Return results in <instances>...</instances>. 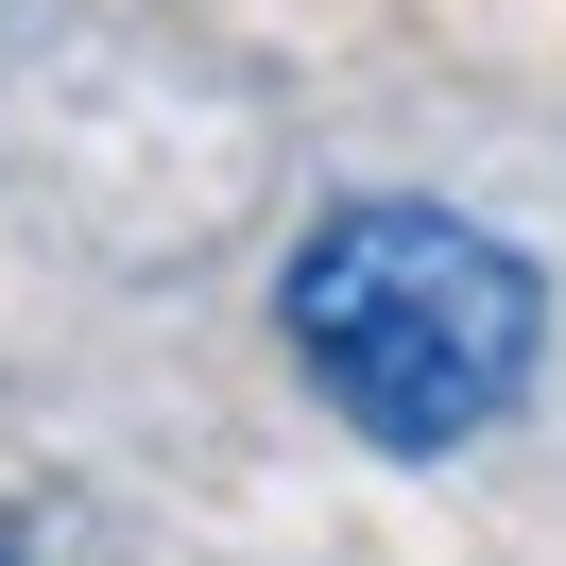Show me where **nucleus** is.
<instances>
[{"label": "nucleus", "instance_id": "nucleus-1", "mask_svg": "<svg viewBox=\"0 0 566 566\" xmlns=\"http://www.w3.org/2000/svg\"><path fill=\"white\" fill-rule=\"evenodd\" d=\"M275 344L378 463H463L549 378V275L429 189H360L275 258Z\"/></svg>", "mask_w": 566, "mask_h": 566}, {"label": "nucleus", "instance_id": "nucleus-2", "mask_svg": "<svg viewBox=\"0 0 566 566\" xmlns=\"http://www.w3.org/2000/svg\"><path fill=\"white\" fill-rule=\"evenodd\" d=\"M0 566H18V549H0Z\"/></svg>", "mask_w": 566, "mask_h": 566}]
</instances>
